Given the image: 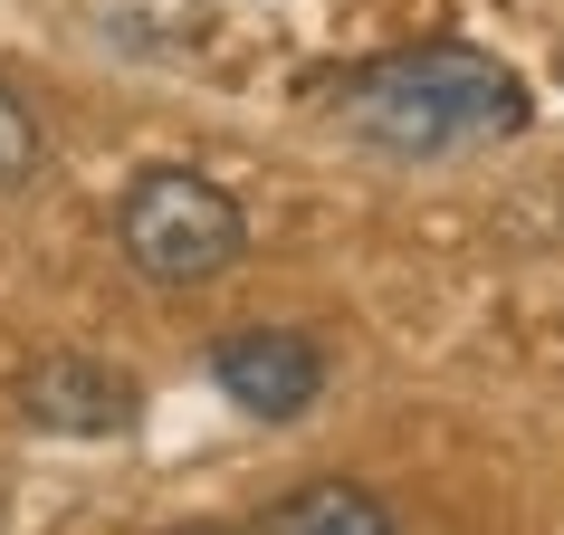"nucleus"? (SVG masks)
I'll return each mask as SVG.
<instances>
[{"mask_svg": "<svg viewBox=\"0 0 564 535\" xmlns=\"http://www.w3.org/2000/svg\"><path fill=\"white\" fill-rule=\"evenodd\" d=\"M345 124L383 153H478L527 124V87L488 48H402L345 87Z\"/></svg>", "mask_w": 564, "mask_h": 535, "instance_id": "1", "label": "nucleus"}, {"mask_svg": "<svg viewBox=\"0 0 564 535\" xmlns=\"http://www.w3.org/2000/svg\"><path fill=\"white\" fill-rule=\"evenodd\" d=\"M116 239H124V259H134V277H153V287H202V277H220L239 259L249 230H239V201L210 173L153 163V173L124 182Z\"/></svg>", "mask_w": 564, "mask_h": 535, "instance_id": "2", "label": "nucleus"}, {"mask_svg": "<svg viewBox=\"0 0 564 535\" xmlns=\"http://www.w3.org/2000/svg\"><path fill=\"white\" fill-rule=\"evenodd\" d=\"M20 421L30 430H58V440H116V430H134V383H124L116 363H96V354H39L30 373H20Z\"/></svg>", "mask_w": 564, "mask_h": 535, "instance_id": "3", "label": "nucleus"}, {"mask_svg": "<svg viewBox=\"0 0 564 535\" xmlns=\"http://www.w3.org/2000/svg\"><path fill=\"white\" fill-rule=\"evenodd\" d=\"M210 383L230 392L249 421H297L316 402V383H326V354L288 326H239L210 345Z\"/></svg>", "mask_w": 564, "mask_h": 535, "instance_id": "4", "label": "nucleus"}, {"mask_svg": "<svg viewBox=\"0 0 564 535\" xmlns=\"http://www.w3.org/2000/svg\"><path fill=\"white\" fill-rule=\"evenodd\" d=\"M259 535H402V526H392V506L373 498V488H355V478H316V488H297V498L268 506Z\"/></svg>", "mask_w": 564, "mask_h": 535, "instance_id": "5", "label": "nucleus"}, {"mask_svg": "<svg viewBox=\"0 0 564 535\" xmlns=\"http://www.w3.org/2000/svg\"><path fill=\"white\" fill-rule=\"evenodd\" d=\"M39 173V124H30V106L0 87V192H20V182Z\"/></svg>", "mask_w": 564, "mask_h": 535, "instance_id": "6", "label": "nucleus"}, {"mask_svg": "<svg viewBox=\"0 0 564 535\" xmlns=\"http://www.w3.org/2000/svg\"><path fill=\"white\" fill-rule=\"evenodd\" d=\"M173 535H210V526H173Z\"/></svg>", "mask_w": 564, "mask_h": 535, "instance_id": "7", "label": "nucleus"}]
</instances>
